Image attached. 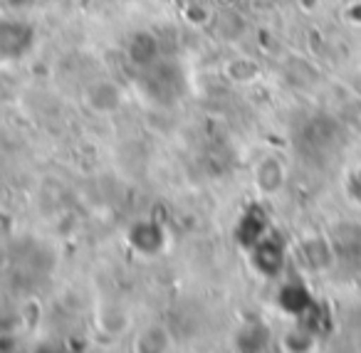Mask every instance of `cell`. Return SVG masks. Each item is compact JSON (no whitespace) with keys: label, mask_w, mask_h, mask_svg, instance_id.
Here are the masks:
<instances>
[{"label":"cell","mask_w":361,"mask_h":353,"mask_svg":"<svg viewBox=\"0 0 361 353\" xmlns=\"http://www.w3.org/2000/svg\"><path fill=\"white\" fill-rule=\"evenodd\" d=\"M346 193H349L351 203H354L356 208H361V163L351 171L349 180H346Z\"/></svg>","instance_id":"obj_1"}]
</instances>
